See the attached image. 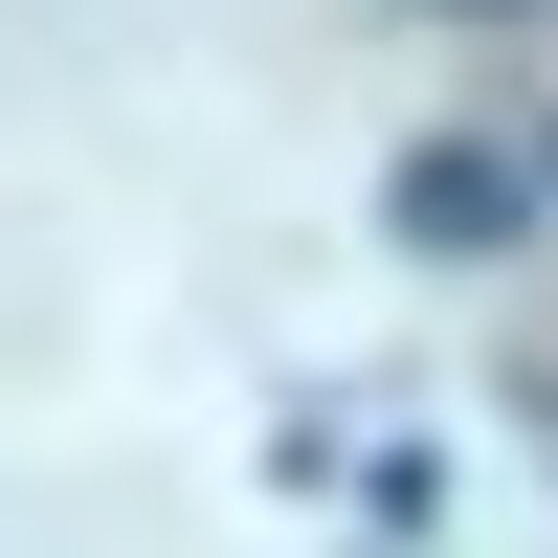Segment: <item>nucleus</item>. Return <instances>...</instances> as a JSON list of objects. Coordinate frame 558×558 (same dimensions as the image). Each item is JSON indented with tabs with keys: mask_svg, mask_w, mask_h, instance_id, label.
I'll return each mask as SVG.
<instances>
[{
	"mask_svg": "<svg viewBox=\"0 0 558 558\" xmlns=\"http://www.w3.org/2000/svg\"><path fill=\"white\" fill-rule=\"evenodd\" d=\"M402 223H425V246H514V157H470V134L402 157Z\"/></svg>",
	"mask_w": 558,
	"mask_h": 558,
	"instance_id": "obj_1",
	"label": "nucleus"
}]
</instances>
